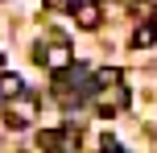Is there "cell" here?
I'll return each mask as SVG.
<instances>
[{
	"label": "cell",
	"instance_id": "cell-1",
	"mask_svg": "<svg viewBox=\"0 0 157 153\" xmlns=\"http://www.w3.org/2000/svg\"><path fill=\"white\" fill-rule=\"evenodd\" d=\"M71 58H75V54H71V41L54 37L50 46H41V58H37V62H46L54 75H66V71H71Z\"/></svg>",
	"mask_w": 157,
	"mask_h": 153
},
{
	"label": "cell",
	"instance_id": "cell-2",
	"mask_svg": "<svg viewBox=\"0 0 157 153\" xmlns=\"http://www.w3.org/2000/svg\"><path fill=\"white\" fill-rule=\"evenodd\" d=\"M33 116H37V99L33 95L13 99V108H8V128H25V124H33Z\"/></svg>",
	"mask_w": 157,
	"mask_h": 153
},
{
	"label": "cell",
	"instance_id": "cell-3",
	"mask_svg": "<svg viewBox=\"0 0 157 153\" xmlns=\"http://www.w3.org/2000/svg\"><path fill=\"white\" fill-rule=\"evenodd\" d=\"M99 17H103V8L95 4V0H78V4H75V21L83 25V29H95Z\"/></svg>",
	"mask_w": 157,
	"mask_h": 153
},
{
	"label": "cell",
	"instance_id": "cell-4",
	"mask_svg": "<svg viewBox=\"0 0 157 153\" xmlns=\"http://www.w3.org/2000/svg\"><path fill=\"white\" fill-rule=\"evenodd\" d=\"M25 95V83H21V75H13V71H0V99H21Z\"/></svg>",
	"mask_w": 157,
	"mask_h": 153
},
{
	"label": "cell",
	"instance_id": "cell-5",
	"mask_svg": "<svg viewBox=\"0 0 157 153\" xmlns=\"http://www.w3.org/2000/svg\"><path fill=\"white\" fill-rule=\"evenodd\" d=\"M128 104V95L120 87H112V91H99V112H120V108Z\"/></svg>",
	"mask_w": 157,
	"mask_h": 153
},
{
	"label": "cell",
	"instance_id": "cell-6",
	"mask_svg": "<svg viewBox=\"0 0 157 153\" xmlns=\"http://www.w3.org/2000/svg\"><path fill=\"white\" fill-rule=\"evenodd\" d=\"M95 87H99V91H112V87H120V71H112V66L95 71Z\"/></svg>",
	"mask_w": 157,
	"mask_h": 153
},
{
	"label": "cell",
	"instance_id": "cell-7",
	"mask_svg": "<svg viewBox=\"0 0 157 153\" xmlns=\"http://www.w3.org/2000/svg\"><path fill=\"white\" fill-rule=\"evenodd\" d=\"M153 41H157V29H153V25H136L132 46H136V50H145V46H153Z\"/></svg>",
	"mask_w": 157,
	"mask_h": 153
},
{
	"label": "cell",
	"instance_id": "cell-8",
	"mask_svg": "<svg viewBox=\"0 0 157 153\" xmlns=\"http://www.w3.org/2000/svg\"><path fill=\"white\" fill-rule=\"evenodd\" d=\"M37 145L46 149V153H54L58 145H62V132H54V128H50V132H41V137H37Z\"/></svg>",
	"mask_w": 157,
	"mask_h": 153
},
{
	"label": "cell",
	"instance_id": "cell-9",
	"mask_svg": "<svg viewBox=\"0 0 157 153\" xmlns=\"http://www.w3.org/2000/svg\"><path fill=\"white\" fill-rule=\"evenodd\" d=\"M103 153H124L120 145H112V137H103Z\"/></svg>",
	"mask_w": 157,
	"mask_h": 153
},
{
	"label": "cell",
	"instance_id": "cell-10",
	"mask_svg": "<svg viewBox=\"0 0 157 153\" xmlns=\"http://www.w3.org/2000/svg\"><path fill=\"white\" fill-rule=\"evenodd\" d=\"M46 4H50V8H66L71 0H46Z\"/></svg>",
	"mask_w": 157,
	"mask_h": 153
}]
</instances>
